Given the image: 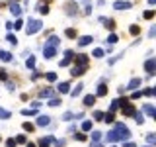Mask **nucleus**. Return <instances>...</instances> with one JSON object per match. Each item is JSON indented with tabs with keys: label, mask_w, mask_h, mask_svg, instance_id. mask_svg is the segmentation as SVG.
Listing matches in <instances>:
<instances>
[{
	"label": "nucleus",
	"mask_w": 156,
	"mask_h": 147,
	"mask_svg": "<svg viewBox=\"0 0 156 147\" xmlns=\"http://www.w3.org/2000/svg\"><path fill=\"white\" fill-rule=\"evenodd\" d=\"M152 16H154V12H152V10H150V12H146V14H144V18H146V20H150Z\"/></svg>",
	"instance_id": "nucleus-38"
},
{
	"label": "nucleus",
	"mask_w": 156,
	"mask_h": 147,
	"mask_svg": "<svg viewBox=\"0 0 156 147\" xmlns=\"http://www.w3.org/2000/svg\"><path fill=\"white\" fill-rule=\"evenodd\" d=\"M146 141L150 143V145H154V141H156V139H154V135H152V134H148V135H146Z\"/></svg>",
	"instance_id": "nucleus-32"
},
{
	"label": "nucleus",
	"mask_w": 156,
	"mask_h": 147,
	"mask_svg": "<svg viewBox=\"0 0 156 147\" xmlns=\"http://www.w3.org/2000/svg\"><path fill=\"white\" fill-rule=\"evenodd\" d=\"M131 33H133V36H137V33H138V27L133 26V27H131Z\"/></svg>",
	"instance_id": "nucleus-39"
},
{
	"label": "nucleus",
	"mask_w": 156,
	"mask_h": 147,
	"mask_svg": "<svg viewBox=\"0 0 156 147\" xmlns=\"http://www.w3.org/2000/svg\"><path fill=\"white\" fill-rule=\"evenodd\" d=\"M27 147H35V145H33V143H27Z\"/></svg>",
	"instance_id": "nucleus-43"
},
{
	"label": "nucleus",
	"mask_w": 156,
	"mask_h": 147,
	"mask_svg": "<svg viewBox=\"0 0 156 147\" xmlns=\"http://www.w3.org/2000/svg\"><path fill=\"white\" fill-rule=\"evenodd\" d=\"M10 8H12V10H10V12H12L14 16H20V14H22V8H20L18 4H14V2H12V4H10Z\"/></svg>",
	"instance_id": "nucleus-7"
},
{
	"label": "nucleus",
	"mask_w": 156,
	"mask_h": 147,
	"mask_svg": "<svg viewBox=\"0 0 156 147\" xmlns=\"http://www.w3.org/2000/svg\"><path fill=\"white\" fill-rule=\"evenodd\" d=\"M113 8L115 10H129L131 2H123V0H121V2H115V4H113Z\"/></svg>",
	"instance_id": "nucleus-5"
},
{
	"label": "nucleus",
	"mask_w": 156,
	"mask_h": 147,
	"mask_svg": "<svg viewBox=\"0 0 156 147\" xmlns=\"http://www.w3.org/2000/svg\"><path fill=\"white\" fill-rule=\"evenodd\" d=\"M41 26H43V24L39 22V20H29V24H27V36H31V33H37V31L41 30Z\"/></svg>",
	"instance_id": "nucleus-2"
},
{
	"label": "nucleus",
	"mask_w": 156,
	"mask_h": 147,
	"mask_svg": "<svg viewBox=\"0 0 156 147\" xmlns=\"http://www.w3.org/2000/svg\"><path fill=\"white\" fill-rule=\"evenodd\" d=\"M105 92H107V86H105V85H100V88H98V96H103Z\"/></svg>",
	"instance_id": "nucleus-20"
},
{
	"label": "nucleus",
	"mask_w": 156,
	"mask_h": 147,
	"mask_svg": "<svg viewBox=\"0 0 156 147\" xmlns=\"http://www.w3.org/2000/svg\"><path fill=\"white\" fill-rule=\"evenodd\" d=\"M26 65H27L29 69H33V67H35V59H33V55H31V57L27 59V63H26Z\"/></svg>",
	"instance_id": "nucleus-24"
},
{
	"label": "nucleus",
	"mask_w": 156,
	"mask_h": 147,
	"mask_svg": "<svg viewBox=\"0 0 156 147\" xmlns=\"http://www.w3.org/2000/svg\"><path fill=\"white\" fill-rule=\"evenodd\" d=\"M47 45H53V47H57V45H59V37H55V36H53L49 41H47Z\"/></svg>",
	"instance_id": "nucleus-19"
},
{
	"label": "nucleus",
	"mask_w": 156,
	"mask_h": 147,
	"mask_svg": "<svg viewBox=\"0 0 156 147\" xmlns=\"http://www.w3.org/2000/svg\"><path fill=\"white\" fill-rule=\"evenodd\" d=\"M100 137H102V134H100V131H94L92 134V143H98Z\"/></svg>",
	"instance_id": "nucleus-18"
},
{
	"label": "nucleus",
	"mask_w": 156,
	"mask_h": 147,
	"mask_svg": "<svg viewBox=\"0 0 156 147\" xmlns=\"http://www.w3.org/2000/svg\"><path fill=\"white\" fill-rule=\"evenodd\" d=\"M41 96H43V98H51V96H53V90H49V88L41 90Z\"/></svg>",
	"instance_id": "nucleus-21"
},
{
	"label": "nucleus",
	"mask_w": 156,
	"mask_h": 147,
	"mask_svg": "<svg viewBox=\"0 0 156 147\" xmlns=\"http://www.w3.org/2000/svg\"><path fill=\"white\" fill-rule=\"evenodd\" d=\"M0 59H2V61H12V55H10L8 51H0Z\"/></svg>",
	"instance_id": "nucleus-12"
},
{
	"label": "nucleus",
	"mask_w": 156,
	"mask_h": 147,
	"mask_svg": "<svg viewBox=\"0 0 156 147\" xmlns=\"http://www.w3.org/2000/svg\"><path fill=\"white\" fill-rule=\"evenodd\" d=\"M103 55V49H96V51H94V57H102Z\"/></svg>",
	"instance_id": "nucleus-33"
},
{
	"label": "nucleus",
	"mask_w": 156,
	"mask_h": 147,
	"mask_svg": "<svg viewBox=\"0 0 156 147\" xmlns=\"http://www.w3.org/2000/svg\"><path fill=\"white\" fill-rule=\"evenodd\" d=\"M82 73H84V67H74V69L70 71V75H72V76H78V75H82Z\"/></svg>",
	"instance_id": "nucleus-10"
},
{
	"label": "nucleus",
	"mask_w": 156,
	"mask_h": 147,
	"mask_svg": "<svg viewBox=\"0 0 156 147\" xmlns=\"http://www.w3.org/2000/svg\"><path fill=\"white\" fill-rule=\"evenodd\" d=\"M107 41H109V43H115V41H117V36H109V37H107Z\"/></svg>",
	"instance_id": "nucleus-36"
},
{
	"label": "nucleus",
	"mask_w": 156,
	"mask_h": 147,
	"mask_svg": "<svg viewBox=\"0 0 156 147\" xmlns=\"http://www.w3.org/2000/svg\"><path fill=\"white\" fill-rule=\"evenodd\" d=\"M68 63H70V59H62V61H61V67H67Z\"/></svg>",
	"instance_id": "nucleus-37"
},
{
	"label": "nucleus",
	"mask_w": 156,
	"mask_h": 147,
	"mask_svg": "<svg viewBox=\"0 0 156 147\" xmlns=\"http://www.w3.org/2000/svg\"><path fill=\"white\" fill-rule=\"evenodd\" d=\"M90 128H92V122H84V124H82V129H84V131H88Z\"/></svg>",
	"instance_id": "nucleus-29"
},
{
	"label": "nucleus",
	"mask_w": 156,
	"mask_h": 147,
	"mask_svg": "<svg viewBox=\"0 0 156 147\" xmlns=\"http://www.w3.org/2000/svg\"><path fill=\"white\" fill-rule=\"evenodd\" d=\"M144 69H146L148 75H154V69H156V59H148L146 63H144Z\"/></svg>",
	"instance_id": "nucleus-3"
},
{
	"label": "nucleus",
	"mask_w": 156,
	"mask_h": 147,
	"mask_svg": "<svg viewBox=\"0 0 156 147\" xmlns=\"http://www.w3.org/2000/svg\"><path fill=\"white\" fill-rule=\"evenodd\" d=\"M47 80H51V82H55V80H57V75H55V73H49V75H47Z\"/></svg>",
	"instance_id": "nucleus-31"
},
{
	"label": "nucleus",
	"mask_w": 156,
	"mask_h": 147,
	"mask_svg": "<svg viewBox=\"0 0 156 147\" xmlns=\"http://www.w3.org/2000/svg\"><path fill=\"white\" fill-rule=\"evenodd\" d=\"M49 122H51V118H49V116H41L39 120H37V124H39V125H47Z\"/></svg>",
	"instance_id": "nucleus-11"
},
{
	"label": "nucleus",
	"mask_w": 156,
	"mask_h": 147,
	"mask_svg": "<svg viewBox=\"0 0 156 147\" xmlns=\"http://www.w3.org/2000/svg\"><path fill=\"white\" fill-rule=\"evenodd\" d=\"M43 53H45V57H47V59H53L55 55H57V49H55L53 45H45Z\"/></svg>",
	"instance_id": "nucleus-4"
},
{
	"label": "nucleus",
	"mask_w": 156,
	"mask_h": 147,
	"mask_svg": "<svg viewBox=\"0 0 156 147\" xmlns=\"http://www.w3.org/2000/svg\"><path fill=\"white\" fill-rule=\"evenodd\" d=\"M133 116L137 118V124H143V122H144V116H143V114H141V112H135Z\"/></svg>",
	"instance_id": "nucleus-17"
},
{
	"label": "nucleus",
	"mask_w": 156,
	"mask_h": 147,
	"mask_svg": "<svg viewBox=\"0 0 156 147\" xmlns=\"http://www.w3.org/2000/svg\"><path fill=\"white\" fill-rule=\"evenodd\" d=\"M6 39H8V41H10L12 45H16V43H18V39H16V36H12V33H8V37H6Z\"/></svg>",
	"instance_id": "nucleus-27"
},
{
	"label": "nucleus",
	"mask_w": 156,
	"mask_h": 147,
	"mask_svg": "<svg viewBox=\"0 0 156 147\" xmlns=\"http://www.w3.org/2000/svg\"><path fill=\"white\" fill-rule=\"evenodd\" d=\"M16 143H26V137H23V135H20V137L16 139Z\"/></svg>",
	"instance_id": "nucleus-41"
},
{
	"label": "nucleus",
	"mask_w": 156,
	"mask_h": 147,
	"mask_svg": "<svg viewBox=\"0 0 156 147\" xmlns=\"http://www.w3.org/2000/svg\"><path fill=\"white\" fill-rule=\"evenodd\" d=\"M129 135H131L129 128H125L123 124H117L115 129L107 134V141H125V139H129Z\"/></svg>",
	"instance_id": "nucleus-1"
},
{
	"label": "nucleus",
	"mask_w": 156,
	"mask_h": 147,
	"mask_svg": "<svg viewBox=\"0 0 156 147\" xmlns=\"http://www.w3.org/2000/svg\"><path fill=\"white\" fill-rule=\"evenodd\" d=\"M78 63H80V67L86 69V63H88V57L86 55H78Z\"/></svg>",
	"instance_id": "nucleus-14"
},
{
	"label": "nucleus",
	"mask_w": 156,
	"mask_h": 147,
	"mask_svg": "<svg viewBox=\"0 0 156 147\" xmlns=\"http://www.w3.org/2000/svg\"><path fill=\"white\" fill-rule=\"evenodd\" d=\"M123 114H125V116H133V114H135V108L133 106H123Z\"/></svg>",
	"instance_id": "nucleus-9"
},
{
	"label": "nucleus",
	"mask_w": 156,
	"mask_h": 147,
	"mask_svg": "<svg viewBox=\"0 0 156 147\" xmlns=\"http://www.w3.org/2000/svg\"><path fill=\"white\" fill-rule=\"evenodd\" d=\"M94 118H96V120H102L103 114H102V112H94Z\"/></svg>",
	"instance_id": "nucleus-35"
},
{
	"label": "nucleus",
	"mask_w": 156,
	"mask_h": 147,
	"mask_svg": "<svg viewBox=\"0 0 156 147\" xmlns=\"http://www.w3.org/2000/svg\"><path fill=\"white\" fill-rule=\"evenodd\" d=\"M148 2H150V4H154V2H156V0H148Z\"/></svg>",
	"instance_id": "nucleus-44"
},
{
	"label": "nucleus",
	"mask_w": 156,
	"mask_h": 147,
	"mask_svg": "<svg viewBox=\"0 0 156 147\" xmlns=\"http://www.w3.org/2000/svg\"><path fill=\"white\" fill-rule=\"evenodd\" d=\"M94 102H96V96H94V94H88V96L84 98V104H86V106H94Z\"/></svg>",
	"instance_id": "nucleus-8"
},
{
	"label": "nucleus",
	"mask_w": 156,
	"mask_h": 147,
	"mask_svg": "<svg viewBox=\"0 0 156 147\" xmlns=\"http://www.w3.org/2000/svg\"><path fill=\"white\" fill-rule=\"evenodd\" d=\"M90 41H92V37H90V36H84V37H80V39H78V43H80V45H88Z\"/></svg>",
	"instance_id": "nucleus-16"
},
{
	"label": "nucleus",
	"mask_w": 156,
	"mask_h": 147,
	"mask_svg": "<svg viewBox=\"0 0 156 147\" xmlns=\"http://www.w3.org/2000/svg\"><path fill=\"white\" fill-rule=\"evenodd\" d=\"M51 141H53V137H43V139L39 141V145H41V147H49Z\"/></svg>",
	"instance_id": "nucleus-15"
},
{
	"label": "nucleus",
	"mask_w": 156,
	"mask_h": 147,
	"mask_svg": "<svg viewBox=\"0 0 156 147\" xmlns=\"http://www.w3.org/2000/svg\"><path fill=\"white\" fill-rule=\"evenodd\" d=\"M33 114H37L35 108H33V110H23V116H33Z\"/></svg>",
	"instance_id": "nucleus-28"
},
{
	"label": "nucleus",
	"mask_w": 156,
	"mask_h": 147,
	"mask_svg": "<svg viewBox=\"0 0 156 147\" xmlns=\"http://www.w3.org/2000/svg\"><path fill=\"white\" fill-rule=\"evenodd\" d=\"M6 145H8V147H14V145H16V139H8V143H6Z\"/></svg>",
	"instance_id": "nucleus-40"
},
{
	"label": "nucleus",
	"mask_w": 156,
	"mask_h": 147,
	"mask_svg": "<svg viewBox=\"0 0 156 147\" xmlns=\"http://www.w3.org/2000/svg\"><path fill=\"white\" fill-rule=\"evenodd\" d=\"M138 86H141V79H133L129 85H127V88H129V90H135V88H138Z\"/></svg>",
	"instance_id": "nucleus-6"
},
{
	"label": "nucleus",
	"mask_w": 156,
	"mask_h": 147,
	"mask_svg": "<svg viewBox=\"0 0 156 147\" xmlns=\"http://www.w3.org/2000/svg\"><path fill=\"white\" fill-rule=\"evenodd\" d=\"M68 88H70L68 82H61V85H59V92H68Z\"/></svg>",
	"instance_id": "nucleus-13"
},
{
	"label": "nucleus",
	"mask_w": 156,
	"mask_h": 147,
	"mask_svg": "<svg viewBox=\"0 0 156 147\" xmlns=\"http://www.w3.org/2000/svg\"><path fill=\"white\" fill-rule=\"evenodd\" d=\"M0 118L8 120V118H10V112H8V110H2V108H0Z\"/></svg>",
	"instance_id": "nucleus-25"
},
{
	"label": "nucleus",
	"mask_w": 156,
	"mask_h": 147,
	"mask_svg": "<svg viewBox=\"0 0 156 147\" xmlns=\"http://www.w3.org/2000/svg\"><path fill=\"white\" fill-rule=\"evenodd\" d=\"M144 112H146V114H150V116H154L156 112H154V108L150 106V104H146V106H144Z\"/></svg>",
	"instance_id": "nucleus-22"
},
{
	"label": "nucleus",
	"mask_w": 156,
	"mask_h": 147,
	"mask_svg": "<svg viewBox=\"0 0 156 147\" xmlns=\"http://www.w3.org/2000/svg\"><path fill=\"white\" fill-rule=\"evenodd\" d=\"M59 104H61L59 100H51V102H49V106H59Z\"/></svg>",
	"instance_id": "nucleus-42"
},
{
	"label": "nucleus",
	"mask_w": 156,
	"mask_h": 147,
	"mask_svg": "<svg viewBox=\"0 0 156 147\" xmlns=\"http://www.w3.org/2000/svg\"><path fill=\"white\" fill-rule=\"evenodd\" d=\"M23 129H26V131H33V125H31L29 122H26V124H23Z\"/></svg>",
	"instance_id": "nucleus-30"
},
{
	"label": "nucleus",
	"mask_w": 156,
	"mask_h": 147,
	"mask_svg": "<svg viewBox=\"0 0 156 147\" xmlns=\"http://www.w3.org/2000/svg\"><path fill=\"white\" fill-rule=\"evenodd\" d=\"M67 36L68 37H76V31L74 30H67Z\"/></svg>",
	"instance_id": "nucleus-34"
},
{
	"label": "nucleus",
	"mask_w": 156,
	"mask_h": 147,
	"mask_svg": "<svg viewBox=\"0 0 156 147\" xmlns=\"http://www.w3.org/2000/svg\"><path fill=\"white\" fill-rule=\"evenodd\" d=\"M82 88H84V86H82V85H78V86H76L74 90H72V96H78V94L82 92Z\"/></svg>",
	"instance_id": "nucleus-26"
},
{
	"label": "nucleus",
	"mask_w": 156,
	"mask_h": 147,
	"mask_svg": "<svg viewBox=\"0 0 156 147\" xmlns=\"http://www.w3.org/2000/svg\"><path fill=\"white\" fill-rule=\"evenodd\" d=\"M37 10H39L41 14H47V12H49V6H45V4H39V6H37Z\"/></svg>",
	"instance_id": "nucleus-23"
}]
</instances>
